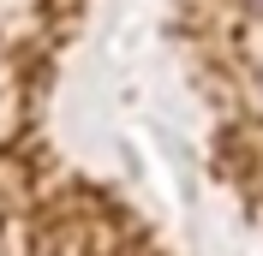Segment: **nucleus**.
<instances>
[{"instance_id":"obj_1","label":"nucleus","mask_w":263,"mask_h":256,"mask_svg":"<svg viewBox=\"0 0 263 256\" xmlns=\"http://www.w3.org/2000/svg\"><path fill=\"white\" fill-rule=\"evenodd\" d=\"M246 12H257V18H263V0H246Z\"/></svg>"},{"instance_id":"obj_2","label":"nucleus","mask_w":263,"mask_h":256,"mask_svg":"<svg viewBox=\"0 0 263 256\" xmlns=\"http://www.w3.org/2000/svg\"><path fill=\"white\" fill-rule=\"evenodd\" d=\"M257 90H263V72H257Z\"/></svg>"}]
</instances>
